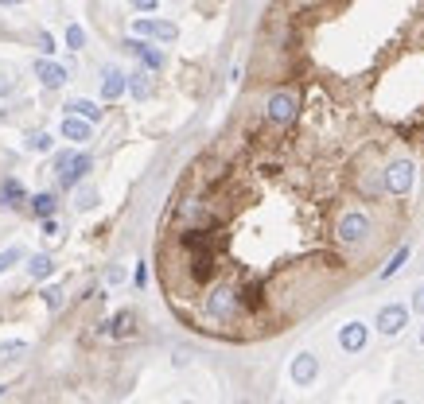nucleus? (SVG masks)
<instances>
[{
	"label": "nucleus",
	"mask_w": 424,
	"mask_h": 404,
	"mask_svg": "<svg viewBox=\"0 0 424 404\" xmlns=\"http://www.w3.org/2000/svg\"><path fill=\"white\" fill-rule=\"evenodd\" d=\"M405 323H409V307H401V303H386L377 311V331L382 334H401Z\"/></svg>",
	"instance_id": "nucleus-2"
},
{
	"label": "nucleus",
	"mask_w": 424,
	"mask_h": 404,
	"mask_svg": "<svg viewBox=\"0 0 424 404\" xmlns=\"http://www.w3.org/2000/svg\"><path fill=\"white\" fill-rule=\"evenodd\" d=\"M409 261V245H401L397 253H393V261L386 264V268H382V280H389V276H397L401 273V264Z\"/></svg>",
	"instance_id": "nucleus-17"
},
{
	"label": "nucleus",
	"mask_w": 424,
	"mask_h": 404,
	"mask_svg": "<svg viewBox=\"0 0 424 404\" xmlns=\"http://www.w3.org/2000/svg\"><path fill=\"white\" fill-rule=\"evenodd\" d=\"M393 404H405V401H393Z\"/></svg>",
	"instance_id": "nucleus-29"
},
{
	"label": "nucleus",
	"mask_w": 424,
	"mask_h": 404,
	"mask_svg": "<svg viewBox=\"0 0 424 404\" xmlns=\"http://www.w3.org/2000/svg\"><path fill=\"white\" fill-rule=\"evenodd\" d=\"M315 373H319V357L315 354H296L292 357V381H296V385H312Z\"/></svg>",
	"instance_id": "nucleus-6"
},
{
	"label": "nucleus",
	"mask_w": 424,
	"mask_h": 404,
	"mask_svg": "<svg viewBox=\"0 0 424 404\" xmlns=\"http://www.w3.org/2000/svg\"><path fill=\"white\" fill-rule=\"evenodd\" d=\"M366 233H370V218L366 214H347L339 222V238L342 241H362Z\"/></svg>",
	"instance_id": "nucleus-7"
},
{
	"label": "nucleus",
	"mask_w": 424,
	"mask_h": 404,
	"mask_svg": "<svg viewBox=\"0 0 424 404\" xmlns=\"http://www.w3.org/2000/svg\"><path fill=\"white\" fill-rule=\"evenodd\" d=\"M55 206H59L55 194H36V202H32V210H36L39 218H51V214H55Z\"/></svg>",
	"instance_id": "nucleus-18"
},
{
	"label": "nucleus",
	"mask_w": 424,
	"mask_h": 404,
	"mask_svg": "<svg viewBox=\"0 0 424 404\" xmlns=\"http://www.w3.org/2000/svg\"><path fill=\"white\" fill-rule=\"evenodd\" d=\"M339 346L347 350V354H358L366 346V323H347L339 331Z\"/></svg>",
	"instance_id": "nucleus-8"
},
{
	"label": "nucleus",
	"mask_w": 424,
	"mask_h": 404,
	"mask_svg": "<svg viewBox=\"0 0 424 404\" xmlns=\"http://www.w3.org/2000/svg\"><path fill=\"white\" fill-rule=\"evenodd\" d=\"M36 78L43 86H47V90H59L62 82H66V78H71V74H66V66H59V62H51V59H39L36 62Z\"/></svg>",
	"instance_id": "nucleus-5"
},
{
	"label": "nucleus",
	"mask_w": 424,
	"mask_h": 404,
	"mask_svg": "<svg viewBox=\"0 0 424 404\" xmlns=\"http://www.w3.org/2000/svg\"><path fill=\"white\" fill-rule=\"evenodd\" d=\"M94 202H97V190H94V187H82V190H78V206H82V210H90Z\"/></svg>",
	"instance_id": "nucleus-21"
},
{
	"label": "nucleus",
	"mask_w": 424,
	"mask_h": 404,
	"mask_svg": "<svg viewBox=\"0 0 424 404\" xmlns=\"http://www.w3.org/2000/svg\"><path fill=\"white\" fill-rule=\"evenodd\" d=\"M74 113V117H82V121H90V125H94L97 117H101V109L94 105V101H71V105H66Z\"/></svg>",
	"instance_id": "nucleus-16"
},
{
	"label": "nucleus",
	"mask_w": 424,
	"mask_h": 404,
	"mask_svg": "<svg viewBox=\"0 0 424 404\" xmlns=\"http://www.w3.org/2000/svg\"><path fill=\"white\" fill-rule=\"evenodd\" d=\"M183 404H191V401H183Z\"/></svg>",
	"instance_id": "nucleus-30"
},
{
	"label": "nucleus",
	"mask_w": 424,
	"mask_h": 404,
	"mask_svg": "<svg viewBox=\"0 0 424 404\" xmlns=\"http://www.w3.org/2000/svg\"><path fill=\"white\" fill-rule=\"evenodd\" d=\"M0 4H4V8H8V4H24V0H0Z\"/></svg>",
	"instance_id": "nucleus-27"
},
{
	"label": "nucleus",
	"mask_w": 424,
	"mask_h": 404,
	"mask_svg": "<svg viewBox=\"0 0 424 404\" xmlns=\"http://www.w3.org/2000/svg\"><path fill=\"white\" fill-rule=\"evenodd\" d=\"M27 148L32 152H51V136L47 132H36V136H27Z\"/></svg>",
	"instance_id": "nucleus-20"
},
{
	"label": "nucleus",
	"mask_w": 424,
	"mask_h": 404,
	"mask_svg": "<svg viewBox=\"0 0 424 404\" xmlns=\"http://www.w3.org/2000/svg\"><path fill=\"white\" fill-rule=\"evenodd\" d=\"M125 86H129V78H125L121 71H105V82H101V97L105 101H113V97L125 94Z\"/></svg>",
	"instance_id": "nucleus-12"
},
{
	"label": "nucleus",
	"mask_w": 424,
	"mask_h": 404,
	"mask_svg": "<svg viewBox=\"0 0 424 404\" xmlns=\"http://www.w3.org/2000/svg\"><path fill=\"white\" fill-rule=\"evenodd\" d=\"M129 94H133L136 101H145V97L152 94V82H148V71H133V74H129Z\"/></svg>",
	"instance_id": "nucleus-13"
},
{
	"label": "nucleus",
	"mask_w": 424,
	"mask_h": 404,
	"mask_svg": "<svg viewBox=\"0 0 424 404\" xmlns=\"http://www.w3.org/2000/svg\"><path fill=\"white\" fill-rule=\"evenodd\" d=\"M20 199H24L20 179H4V183H0V202H4V206H20Z\"/></svg>",
	"instance_id": "nucleus-14"
},
{
	"label": "nucleus",
	"mask_w": 424,
	"mask_h": 404,
	"mask_svg": "<svg viewBox=\"0 0 424 404\" xmlns=\"http://www.w3.org/2000/svg\"><path fill=\"white\" fill-rule=\"evenodd\" d=\"M82 43H86V31H82L78 24H71V27H66V47H71V51H78Z\"/></svg>",
	"instance_id": "nucleus-19"
},
{
	"label": "nucleus",
	"mask_w": 424,
	"mask_h": 404,
	"mask_svg": "<svg viewBox=\"0 0 424 404\" xmlns=\"http://www.w3.org/2000/svg\"><path fill=\"white\" fill-rule=\"evenodd\" d=\"M133 31L136 36H156V39H164V43H175V39H179V27L175 24H168V20H148V16L136 20Z\"/></svg>",
	"instance_id": "nucleus-3"
},
{
	"label": "nucleus",
	"mask_w": 424,
	"mask_h": 404,
	"mask_svg": "<svg viewBox=\"0 0 424 404\" xmlns=\"http://www.w3.org/2000/svg\"><path fill=\"white\" fill-rule=\"evenodd\" d=\"M412 311H424V284L412 292Z\"/></svg>",
	"instance_id": "nucleus-25"
},
{
	"label": "nucleus",
	"mask_w": 424,
	"mask_h": 404,
	"mask_svg": "<svg viewBox=\"0 0 424 404\" xmlns=\"http://www.w3.org/2000/svg\"><path fill=\"white\" fill-rule=\"evenodd\" d=\"M421 346H424V331H421Z\"/></svg>",
	"instance_id": "nucleus-28"
},
{
	"label": "nucleus",
	"mask_w": 424,
	"mask_h": 404,
	"mask_svg": "<svg viewBox=\"0 0 424 404\" xmlns=\"http://www.w3.org/2000/svg\"><path fill=\"white\" fill-rule=\"evenodd\" d=\"M39 51H43V55H55V36H51V31H39Z\"/></svg>",
	"instance_id": "nucleus-22"
},
{
	"label": "nucleus",
	"mask_w": 424,
	"mask_h": 404,
	"mask_svg": "<svg viewBox=\"0 0 424 404\" xmlns=\"http://www.w3.org/2000/svg\"><path fill=\"white\" fill-rule=\"evenodd\" d=\"M129 51H133L136 59L145 62L148 71H160V66H164V55H160L156 47H148V43H140V39H129Z\"/></svg>",
	"instance_id": "nucleus-11"
},
{
	"label": "nucleus",
	"mask_w": 424,
	"mask_h": 404,
	"mask_svg": "<svg viewBox=\"0 0 424 404\" xmlns=\"http://www.w3.org/2000/svg\"><path fill=\"white\" fill-rule=\"evenodd\" d=\"M27 273H32V280H47V276L55 273V261H51V257H32Z\"/></svg>",
	"instance_id": "nucleus-15"
},
{
	"label": "nucleus",
	"mask_w": 424,
	"mask_h": 404,
	"mask_svg": "<svg viewBox=\"0 0 424 404\" xmlns=\"http://www.w3.org/2000/svg\"><path fill=\"white\" fill-rule=\"evenodd\" d=\"M62 136H66V140H74V144H86V140H90V121L66 113V117H62Z\"/></svg>",
	"instance_id": "nucleus-10"
},
{
	"label": "nucleus",
	"mask_w": 424,
	"mask_h": 404,
	"mask_svg": "<svg viewBox=\"0 0 424 404\" xmlns=\"http://www.w3.org/2000/svg\"><path fill=\"white\" fill-rule=\"evenodd\" d=\"M296 109H300V101H296L292 90H277V94L269 97V121H273V125H292V121H296Z\"/></svg>",
	"instance_id": "nucleus-1"
},
{
	"label": "nucleus",
	"mask_w": 424,
	"mask_h": 404,
	"mask_svg": "<svg viewBox=\"0 0 424 404\" xmlns=\"http://www.w3.org/2000/svg\"><path fill=\"white\" fill-rule=\"evenodd\" d=\"M0 392H4V389H0Z\"/></svg>",
	"instance_id": "nucleus-31"
},
{
	"label": "nucleus",
	"mask_w": 424,
	"mask_h": 404,
	"mask_svg": "<svg viewBox=\"0 0 424 404\" xmlns=\"http://www.w3.org/2000/svg\"><path fill=\"white\" fill-rule=\"evenodd\" d=\"M90 167H94V160H90L86 152H78V155L71 160V167H66V171L59 175V183H62L66 190H71L74 183H78V179H86V171H90Z\"/></svg>",
	"instance_id": "nucleus-9"
},
{
	"label": "nucleus",
	"mask_w": 424,
	"mask_h": 404,
	"mask_svg": "<svg viewBox=\"0 0 424 404\" xmlns=\"http://www.w3.org/2000/svg\"><path fill=\"white\" fill-rule=\"evenodd\" d=\"M27 350V342H4L0 346V357H16V354H24Z\"/></svg>",
	"instance_id": "nucleus-23"
},
{
	"label": "nucleus",
	"mask_w": 424,
	"mask_h": 404,
	"mask_svg": "<svg viewBox=\"0 0 424 404\" xmlns=\"http://www.w3.org/2000/svg\"><path fill=\"white\" fill-rule=\"evenodd\" d=\"M20 261V249H8V253H0V273L8 268V264H16Z\"/></svg>",
	"instance_id": "nucleus-24"
},
{
	"label": "nucleus",
	"mask_w": 424,
	"mask_h": 404,
	"mask_svg": "<svg viewBox=\"0 0 424 404\" xmlns=\"http://www.w3.org/2000/svg\"><path fill=\"white\" fill-rule=\"evenodd\" d=\"M386 187L393 190V194H409V187H412V164H409V160H397V164H389V171H386Z\"/></svg>",
	"instance_id": "nucleus-4"
},
{
	"label": "nucleus",
	"mask_w": 424,
	"mask_h": 404,
	"mask_svg": "<svg viewBox=\"0 0 424 404\" xmlns=\"http://www.w3.org/2000/svg\"><path fill=\"white\" fill-rule=\"evenodd\" d=\"M133 4H136V8H140V12H152V8H156L160 0H133Z\"/></svg>",
	"instance_id": "nucleus-26"
}]
</instances>
